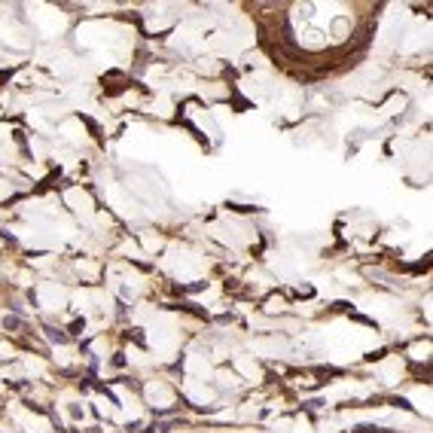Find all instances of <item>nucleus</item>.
Wrapping results in <instances>:
<instances>
[{
	"label": "nucleus",
	"mask_w": 433,
	"mask_h": 433,
	"mask_svg": "<svg viewBox=\"0 0 433 433\" xmlns=\"http://www.w3.org/2000/svg\"><path fill=\"white\" fill-rule=\"evenodd\" d=\"M46 336H49L52 342H58V345H64V342H67V336H64V333H58V330H52V327H46Z\"/></svg>",
	"instance_id": "nucleus-1"
},
{
	"label": "nucleus",
	"mask_w": 433,
	"mask_h": 433,
	"mask_svg": "<svg viewBox=\"0 0 433 433\" xmlns=\"http://www.w3.org/2000/svg\"><path fill=\"white\" fill-rule=\"evenodd\" d=\"M19 327H22L19 318H7V330H19Z\"/></svg>",
	"instance_id": "nucleus-2"
},
{
	"label": "nucleus",
	"mask_w": 433,
	"mask_h": 433,
	"mask_svg": "<svg viewBox=\"0 0 433 433\" xmlns=\"http://www.w3.org/2000/svg\"><path fill=\"white\" fill-rule=\"evenodd\" d=\"M360 433H381V430H378V427H363Z\"/></svg>",
	"instance_id": "nucleus-3"
}]
</instances>
